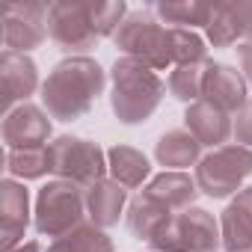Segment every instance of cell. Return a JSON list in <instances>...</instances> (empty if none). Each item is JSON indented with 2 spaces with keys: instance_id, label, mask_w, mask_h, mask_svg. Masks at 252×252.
<instances>
[{
  "instance_id": "obj_1",
  "label": "cell",
  "mask_w": 252,
  "mask_h": 252,
  "mask_svg": "<svg viewBox=\"0 0 252 252\" xmlns=\"http://www.w3.org/2000/svg\"><path fill=\"white\" fill-rule=\"evenodd\" d=\"M104 89V68L89 57H65L42 83V104L51 119L71 122L83 116Z\"/></svg>"
},
{
  "instance_id": "obj_2",
  "label": "cell",
  "mask_w": 252,
  "mask_h": 252,
  "mask_svg": "<svg viewBox=\"0 0 252 252\" xmlns=\"http://www.w3.org/2000/svg\"><path fill=\"white\" fill-rule=\"evenodd\" d=\"M110 77H113L110 107L119 122L137 125V122H146L158 110V104L163 98V83L155 74V68H149L131 57H122L113 63Z\"/></svg>"
},
{
  "instance_id": "obj_3",
  "label": "cell",
  "mask_w": 252,
  "mask_h": 252,
  "mask_svg": "<svg viewBox=\"0 0 252 252\" xmlns=\"http://www.w3.org/2000/svg\"><path fill=\"white\" fill-rule=\"evenodd\" d=\"M83 214H86L83 190L71 181L54 178L36 196L33 222H36V231L42 237L57 240V237H65L68 231H74L77 225H83Z\"/></svg>"
},
{
  "instance_id": "obj_4",
  "label": "cell",
  "mask_w": 252,
  "mask_h": 252,
  "mask_svg": "<svg viewBox=\"0 0 252 252\" xmlns=\"http://www.w3.org/2000/svg\"><path fill=\"white\" fill-rule=\"evenodd\" d=\"M252 175V149L231 143V146H220L211 155H205L196 163V184L199 193L211 196V199H225V196H237L243 187V178Z\"/></svg>"
},
{
  "instance_id": "obj_5",
  "label": "cell",
  "mask_w": 252,
  "mask_h": 252,
  "mask_svg": "<svg viewBox=\"0 0 252 252\" xmlns=\"http://www.w3.org/2000/svg\"><path fill=\"white\" fill-rule=\"evenodd\" d=\"M48 160H51V172L63 181H71L77 187H92L98 181H104L107 169V155L80 137H57L54 143H48Z\"/></svg>"
},
{
  "instance_id": "obj_6",
  "label": "cell",
  "mask_w": 252,
  "mask_h": 252,
  "mask_svg": "<svg viewBox=\"0 0 252 252\" xmlns=\"http://www.w3.org/2000/svg\"><path fill=\"white\" fill-rule=\"evenodd\" d=\"M222 246L220 222L205 208H187L149 243L152 252H217Z\"/></svg>"
},
{
  "instance_id": "obj_7",
  "label": "cell",
  "mask_w": 252,
  "mask_h": 252,
  "mask_svg": "<svg viewBox=\"0 0 252 252\" xmlns=\"http://www.w3.org/2000/svg\"><path fill=\"white\" fill-rule=\"evenodd\" d=\"M116 48L155 71L166 68L172 63V48H169V30L160 27L158 21H152L143 12H134L122 21V27L113 36Z\"/></svg>"
},
{
  "instance_id": "obj_8",
  "label": "cell",
  "mask_w": 252,
  "mask_h": 252,
  "mask_svg": "<svg viewBox=\"0 0 252 252\" xmlns=\"http://www.w3.org/2000/svg\"><path fill=\"white\" fill-rule=\"evenodd\" d=\"M48 33L65 51H86L98 42L92 0H60L48 9Z\"/></svg>"
},
{
  "instance_id": "obj_9",
  "label": "cell",
  "mask_w": 252,
  "mask_h": 252,
  "mask_svg": "<svg viewBox=\"0 0 252 252\" xmlns=\"http://www.w3.org/2000/svg\"><path fill=\"white\" fill-rule=\"evenodd\" d=\"M48 3L9 0L3 3V48L12 54H27L42 45L48 33Z\"/></svg>"
},
{
  "instance_id": "obj_10",
  "label": "cell",
  "mask_w": 252,
  "mask_h": 252,
  "mask_svg": "<svg viewBox=\"0 0 252 252\" xmlns=\"http://www.w3.org/2000/svg\"><path fill=\"white\" fill-rule=\"evenodd\" d=\"M0 134H3L6 152H12V149H42V146H48V137H51V119L36 104H18L12 113L3 116Z\"/></svg>"
},
{
  "instance_id": "obj_11",
  "label": "cell",
  "mask_w": 252,
  "mask_h": 252,
  "mask_svg": "<svg viewBox=\"0 0 252 252\" xmlns=\"http://www.w3.org/2000/svg\"><path fill=\"white\" fill-rule=\"evenodd\" d=\"M30 222V196L27 187L15 178L0 181V249L12 252L24 243V231Z\"/></svg>"
},
{
  "instance_id": "obj_12",
  "label": "cell",
  "mask_w": 252,
  "mask_h": 252,
  "mask_svg": "<svg viewBox=\"0 0 252 252\" xmlns=\"http://www.w3.org/2000/svg\"><path fill=\"white\" fill-rule=\"evenodd\" d=\"M36 86H39L36 63L27 54L3 51V57H0V107H3V116L12 113L15 104H27Z\"/></svg>"
},
{
  "instance_id": "obj_13",
  "label": "cell",
  "mask_w": 252,
  "mask_h": 252,
  "mask_svg": "<svg viewBox=\"0 0 252 252\" xmlns=\"http://www.w3.org/2000/svg\"><path fill=\"white\" fill-rule=\"evenodd\" d=\"M202 98L220 107L222 113H237L249 101V83L234 65L225 63H205V80H202Z\"/></svg>"
},
{
  "instance_id": "obj_14",
  "label": "cell",
  "mask_w": 252,
  "mask_h": 252,
  "mask_svg": "<svg viewBox=\"0 0 252 252\" xmlns=\"http://www.w3.org/2000/svg\"><path fill=\"white\" fill-rule=\"evenodd\" d=\"M220 234L225 252L252 249V187H243L220 217Z\"/></svg>"
},
{
  "instance_id": "obj_15",
  "label": "cell",
  "mask_w": 252,
  "mask_h": 252,
  "mask_svg": "<svg viewBox=\"0 0 252 252\" xmlns=\"http://www.w3.org/2000/svg\"><path fill=\"white\" fill-rule=\"evenodd\" d=\"M184 125H187V131H190L202 146H211V149L225 146V140H228V134H231V128H234L231 119H228V113H222L220 107H214V104L205 101V98L187 107Z\"/></svg>"
},
{
  "instance_id": "obj_16",
  "label": "cell",
  "mask_w": 252,
  "mask_h": 252,
  "mask_svg": "<svg viewBox=\"0 0 252 252\" xmlns=\"http://www.w3.org/2000/svg\"><path fill=\"white\" fill-rule=\"evenodd\" d=\"M143 196H149L152 202H158L169 211H187V208H193V199L199 196V184L187 172L166 169L143 187Z\"/></svg>"
},
{
  "instance_id": "obj_17",
  "label": "cell",
  "mask_w": 252,
  "mask_h": 252,
  "mask_svg": "<svg viewBox=\"0 0 252 252\" xmlns=\"http://www.w3.org/2000/svg\"><path fill=\"white\" fill-rule=\"evenodd\" d=\"M125 202H128V190L113 178H104L86 190V217L92 220V225L110 228L119 222Z\"/></svg>"
},
{
  "instance_id": "obj_18",
  "label": "cell",
  "mask_w": 252,
  "mask_h": 252,
  "mask_svg": "<svg viewBox=\"0 0 252 252\" xmlns=\"http://www.w3.org/2000/svg\"><path fill=\"white\" fill-rule=\"evenodd\" d=\"M155 158H158L160 166H166L172 172H181V169L196 166L202 160V143L190 131H169L158 140Z\"/></svg>"
},
{
  "instance_id": "obj_19",
  "label": "cell",
  "mask_w": 252,
  "mask_h": 252,
  "mask_svg": "<svg viewBox=\"0 0 252 252\" xmlns=\"http://www.w3.org/2000/svg\"><path fill=\"white\" fill-rule=\"evenodd\" d=\"M172 220H175V214H172L169 208L152 202V199L143 196V193H140L137 199H131V205H128V228H131L134 237H140V240H146V243H152Z\"/></svg>"
},
{
  "instance_id": "obj_20",
  "label": "cell",
  "mask_w": 252,
  "mask_h": 252,
  "mask_svg": "<svg viewBox=\"0 0 252 252\" xmlns=\"http://www.w3.org/2000/svg\"><path fill=\"white\" fill-rule=\"evenodd\" d=\"M107 169H110V178L119 181L122 187H143V181L152 172L149 158L131 146H113L107 152Z\"/></svg>"
},
{
  "instance_id": "obj_21",
  "label": "cell",
  "mask_w": 252,
  "mask_h": 252,
  "mask_svg": "<svg viewBox=\"0 0 252 252\" xmlns=\"http://www.w3.org/2000/svg\"><path fill=\"white\" fill-rule=\"evenodd\" d=\"M211 12H214V3H208V0H160L158 3V15L166 24H178L181 30L208 27Z\"/></svg>"
},
{
  "instance_id": "obj_22",
  "label": "cell",
  "mask_w": 252,
  "mask_h": 252,
  "mask_svg": "<svg viewBox=\"0 0 252 252\" xmlns=\"http://www.w3.org/2000/svg\"><path fill=\"white\" fill-rule=\"evenodd\" d=\"M48 252H113V240L104 234V228L83 222L74 231H68L65 237L51 240Z\"/></svg>"
},
{
  "instance_id": "obj_23",
  "label": "cell",
  "mask_w": 252,
  "mask_h": 252,
  "mask_svg": "<svg viewBox=\"0 0 252 252\" xmlns=\"http://www.w3.org/2000/svg\"><path fill=\"white\" fill-rule=\"evenodd\" d=\"M205 33H208V42L214 48H231L237 39H243L234 3H228V0L225 3H214V12H211V21H208Z\"/></svg>"
},
{
  "instance_id": "obj_24",
  "label": "cell",
  "mask_w": 252,
  "mask_h": 252,
  "mask_svg": "<svg viewBox=\"0 0 252 252\" xmlns=\"http://www.w3.org/2000/svg\"><path fill=\"white\" fill-rule=\"evenodd\" d=\"M169 48H172V63L175 65H205L208 63L205 39L193 30L172 27L169 30Z\"/></svg>"
},
{
  "instance_id": "obj_25",
  "label": "cell",
  "mask_w": 252,
  "mask_h": 252,
  "mask_svg": "<svg viewBox=\"0 0 252 252\" xmlns=\"http://www.w3.org/2000/svg\"><path fill=\"white\" fill-rule=\"evenodd\" d=\"M6 172L15 178H42L45 172H51V160H48V146L42 149H12L6 152Z\"/></svg>"
},
{
  "instance_id": "obj_26",
  "label": "cell",
  "mask_w": 252,
  "mask_h": 252,
  "mask_svg": "<svg viewBox=\"0 0 252 252\" xmlns=\"http://www.w3.org/2000/svg\"><path fill=\"white\" fill-rule=\"evenodd\" d=\"M202 80H205V65H175L169 74V95L196 104L202 101Z\"/></svg>"
},
{
  "instance_id": "obj_27",
  "label": "cell",
  "mask_w": 252,
  "mask_h": 252,
  "mask_svg": "<svg viewBox=\"0 0 252 252\" xmlns=\"http://www.w3.org/2000/svg\"><path fill=\"white\" fill-rule=\"evenodd\" d=\"M92 21H95V33L101 36H116V30L125 21V3L113 0V3H95L92 0Z\"/></svg>"
},
{
  "instance_id": "obj_28",
  "label": "cell",
  "mask_w": 252,
  "mask_h": 252,
  "mask_svg": "<svg viewBox=\"0 0 252 252\" xmlns=\"http://www.w3.org/2000/svg\"><path fill=\"white\" fill-rule=\"evenodd\" d=\"M234 137H237V143L240 146H246V149H252V98L237 110V119H234Z\"/></svg>"
},
{
  "instance_id": "obj_29",
  "label": "cell",
  "mask_w": 252,
  "mask_h": 252,
  "mask_svg": "<svg viewBox=\"0 0 252 252\" xmlns=\"http://www.w3.org/2000/svg\"><path fill=\"white\" fill-rule=\"evenodd\" d=\"M234 9H237V21H240V33H243V39L252 42V0H237Z\"/></svg>"
},
{
  "instance_id": "obj_30",
  "label": "cell",
  "mask_w": 252,
  "mask_h": 252,
  "mask_svg": "<svg viewBox=\"0 0 252 252\" xmlns=\"http://www.w3.org/2000/svg\"><path fill=\"white\" fill-rule=\"evenodd\" d=\"M237 65H240L243 80H246V83H249V89H252V42L237 45Z\"/></svg>"
},
{
  "instance_id": "obj_31",
  "label": "cell",
  "mask_w": 252,
  "mask_h": 252,
  "mask_svg": "<svg viewBox=\"0 0 252 252\" xmlns=\"http://www.w3.org/2000/svg\"><path fill=\"white\" fill-rule=\"evenodd\" d=\"M12 252H42V246L36 243V240H30V243H21L18 249H12Z\"/></svg>"
},
{
  "instance_id": "obj_32",
  "label": "cell",
  "mask_w": 252,
  "mask_h": 252,
  "mask_svg": "<svg viewBox=\"0 0 252 252\" xmlns=\"http://www.w3.org/2000/svg\"><path fill=\"white\" fill-rule=\"evenodd\" d=\"M249 252H252V249H249Z\"/></svg>"
}]
</instances>
